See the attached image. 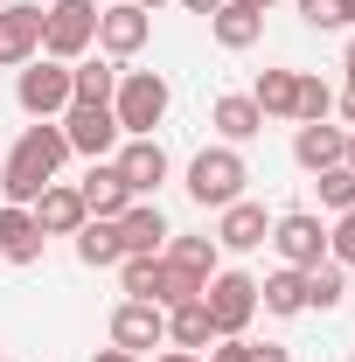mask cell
Masks as SVG:
<instances>
[{
    "mask_svg": "<svg viewBox=\"0 0 355 362\" xmlns=\"http://www.w3.org/2000/svg\"><path fill=\"white\" fill-rule=\"evenodd\" d=\"M63 160H70V139H63V126H56V119L21 126V139H14V146H7V160H0V195L28 209L49 181L63 175Z\"/></svg>",
    "mask_w": 355,
    "mask_h": 362,
    "instance_id": "obj_1",
    "label": "cell"
},
{
    "mask_svg": "<svg viewBox=\"0 0 355 362\" xmlns=\"http://www.w3.org/2000/svg\"><path fill=\"white\" fill-rule=\"evenodd\" d=\"M119 286H126V300H146V307H181V300H202V279L195 272H181L168 251H153V258H119Z\"/></svg>",
    "mask_w": 355,
    "mask_h": 362,
    "instance_id": "obj_2",
    "label": "cell"
},
{
    "mask_svg": "<svg viewBox=\"0 0 355 362\" xmlns=\"http://www.w3.org/2000/svg\"><path fill=\"white\" fill-rule=\"evenodd\" d=\"M175 105V84L161 70H119V90H112V119L126 139H153V126L168 119Z\"/></svg>",
    "mask_w": 355,
    "mask_h": 362,
    "instance_id": "obj_3",
    "label": "cell"
},
{
    "mask_svg": "<svg viewBox=\"0 0 355 362\" xmlns=\"http://www.w3.org/2000/svg\"><path fill=\"white\" fill-rule=\"evenodd\" d=\"M98 49V0H49L42 7V56L84 63Z\"/></svg>",
    "mask_w": 355,
    "mask_h": 362,
    "instance_id": "obj_4",
    "label": "cell"
},
{
    "mask_svg": "<svg viewBox=\"0 0 355 362\" xmlns=\"http://www.w3.org/2000/svg\"><path fill=\"white\" fill-rule=\"evenodd\" d=\"M244 181H251V168H244V153L237 146H202L195 160H188V195L202 202V209H230L237 195H244Z\"/></svg>",
    "mask_w": 355,
    "mask_h": 362,
    "instance_id": "obj_5",
    "label": "cell"
},
{
    "mask_svg": "<svg viewBox=\"0 0 355 362\" xmlns=\"http://www.w3.org/2000/svg\"><path fill=\"white\" fill-rule=\"evenodd\" d=\"M14 105H21L28 119H63V112H70V63H56V56L21 63V77H14Z\"/></svg>",
    "mask_w": 355,
    "mask_h": 362,
    "instance_id": "obj_6",
    "label": "cell"
},
{
    "mask_svg": "<svg viewBox=\"0 0 355 362\" xmlns=\"http://www.w3.org/2000/svg\"><path fill=\"white\" fill-rule=\"evenodd\" d=\"M202 307H209V320H216V334H244V327L258 320V279L223 265L216 279L202 286Z\"/></svg>",
    "mask_w": 355,
    "mask_h": 362,
    "instance_id": "obj_7",
    "label": "cell"
},
{
    "mask_svg": "<svg viewBox=\"0 0 355 362\" xmlns=\"http://www.w3.org/2000/svg\"><path fill=\"white\" fill-rule=\"evenodd\" d=\"M146 42H153V14H146L139 0L98 7V56H112V63H133Z\"/></svg>",
    "mask_w": 355,
    "mask_h": 362,
    "instance_id": "obj_8",
    "label": "cell"
},
{
    "mask_svg": "<svg viewBox=\"0 0 355 362\" xmlns=\"http://www.w3.org/2000/svg\"><path fill=\"white\" fill-rule=\"evenodd\" d=\"M112 168H119V181H126V195H133V202H153V195H161V181L175 175V160H168V146H161V139H119Z\"/></svg>",
    "mask_w": 355,
    "mask_h": 362,
    "instance_id": "obj_9",
    "label": "cell"
},
{
    "mask_svg": "<svg viewBox=\"0 0 355 362\" xmlns=\"http://www.w3.org/2000/svg\"><path fill=\"white\" fill-rule=\"evenodd\" d=\"M265 244H272L293 272H307V265L327 258V223H320L313 209H286V216H272V237H265Z\"/></svg>",
    "mask_w": 355,
    "mask_h": 362,
    "instance_id": "obj_10",
    "label": "cell"
},
{
    "mask_svg": "<svg viewBox=\"0 0 355 362\" xmlns=\"http://www.w3.org/2000/svg\"><path fill=\"white\" fill-rule=\"evenodd\" d=\"M56 126H63V139H70V153H84V160H112L119 139H126L119 119H112V105H70Z\"/></svg>",
    "mask_w": 355,
    "mask_h": 362,
    "instance_id": "obj_11",
    "label": "cell"
},
{
    "mask_svg": "<svg viewBox=\"0 0 355 362\" xmlns=\"http://www.w3.org/2000/svg\"><path fill=\"white\" fill-rule=\"evenodd\" d=\"M112 349H126V356L168 349V314L146 307V300H119V307H112Z\"/></svg>",
    "mask_w": 355,
    "mask_h": 362,
    "instance_id": "obj_12",
    "label": "cell"
},
{
    "mask_svg": "<svg viewBox=\"0 0 355 362\" xmlns=\"http://www.w3.org/2000/svg\"><path fill=\"white\" fill-rule=\"evenodd\" d=\"M28 209H35L42 237H77V230L91 223V209H84V195H77V181H49V188L28 202Z\"/></svg>",
    "mask_w": 355,
    "mask_h": 362,
    "instance_id": "obj_13",
    "label": "cell"
},
{
    "mask_svg": "<svg viewBox=\"0 0 355 362\" xmlns=\"http://www.w3.org/2000/svg\"><path fill=\"white\" fill-rule=\"evenodd\" d=\"M119 223V251L126 258H153V251H168V216H161V202H126V216H112Z\"/></svg>",
    "mask_w": 355,
    "mask_h": 362,
    "instance_id": "obj_14",
    "label": "cell"
},
{
    "mask_svg": "<svg viewBox=\"0 0 355 362\" xmlns=\"http://www.w3.org/2000/svg\"><path fill=\"white\" fill-rule=\"evenodd\" d=\"M42 56V7H0V70Z\"/></svg>",
    "mask_w": 355,
    "mask_h": 362,
    "instance_id": "obj_15",
    "label": "cell"
},
{
    "mask_svg": "<svg viewBox=\"0 0 355 362\" xmlns=\"http://www.w3.org/2000/svg\"><path fill=\"white\" fill-rule=\"evenodd\" d=\"M265 237H272V216H265V202L237 195L230 209H216V244H223V251H258Z\"/></svg>",
    "mask_w": 355,
    "mask_h": 362,
    "instance_id": "obj_16",
    "label": "cell"
},
{
    "mask_svg": "<svg viewBox=\"0 0 355 362\" xmlns=\"http://www.w3.org/2000/svg\"><path fill=\"white\" fill-rule=\"evenodd\" d=\"M42 223H35V209H21V202H0V258L7 265H35L42 258Z\"/></svg>",
    "mask_w": 355,
    "mask_h": 362,
    "instance_id": "obj_17",
    "label": "cell"
},
{
    "mask_svg": "<svg viewBox=\"0 0 355 362\" xmlns=\"http://www.w3.org/2000/svg\"><path fill=\"white\" fill-rule=\"evenodd\" d=\"M209 126H216L223 146H244V139L265 133V112L251 105V90H230V98H216V105H209Z\"/></svg>",
    "mask_w": 355,
    "mask_h": 362,
    "instance_id": "obj_18",
    "label": "cell"
},
{
    "mask_svg": "<svg viewBox=\"0 0 355 362\" xmlns=\"http://www.w3.org/2000/svg\"><path fill=\"white\" fill-rule=\"evenodd\" d=\"M293 160L307 168V175H320V168H334V160H349V126H300L293 133Z\"/></svg>",
    "mask_w": 355,
    "mask_h": 362,
    "instance_id": "obj_19",
    "label": "cell"
},
{
    "mask_svg": "<svg viewBox=\"0 0 355 362\" xmlns=\"http://www.w3.org/2000/svg\"><path fill=\"white\" fill-rule=\"evenodd\" d=\"M209 35L216 49H251L265 35V7H251V0H223L216 14H209Z\"/></svg>",
    "mask_w": 355,
    "mask_h": 362,
    "instance_id": "obj_20",
    "label": "cell"
},
{
    "mask_svg": "<svg viewBox=\"0 0 355 362\" xmlns=\"http://www.w3.org/2000/svg\"><path fill=\"white\" fill-rule=\"evenodd\" d=\"M77 195H84V209H91V216H105V223H112V216H126V202H133L112 160H91V175L77 181Z\"/></svg>",
    "mask_w": 355,
    "mask_h": 362,
    "instance_id": "obj_21",
    "label": "cell"
},
{
    "mask_svg": "<svg viewBox=\"0 0 355 362\" xmlns=\"http://www.w3.org/2000/svg\"><path fill=\"white\" fill-rule=\"evenodd\" d=\"M258 307L279 320H293V314H307V272H293V265H279L258 279Z\"/></svg>",
    "mask_w": 355,
    "mask_h": 362,
    "instance_id": "obj_22",
    "label": "cell"
},
{
    "mask_svg": "<svg viewBox=\"0 0 355 362\" xmlns=\"http://www.w3.org/2000/svg\"><path fill=\"white\" fill-rule=\"evenodd\" d=\"M112 90H119V63L112 56L70 63V105H112Z\"/></svg>",
    "mask_w": 355,
    "mask_h": 362,
    "instance_id": "obj_23",
    "label": "cell"
},
{
    "mask_svg": "<svg viewBox=\"0 0 355 362\" xmlns=\"http://www.w3.org/2000/svg\"><path fill=\"white\" fill-rule=\"evenodd\" d=\"M216 341V320H209V307L202 300H181V307H168V349H209Z\"/></svg>",
    "mask_w": 355,
    "mask_h": 362,
    "instance_id": "obj_24",
    "label": "cell"
},
{
    "mask_svg": "<svg viewBox=\"0 0 355 362\" xmlns=\"http://www.w3.org/2000/svg\"><path fill=\"white\" fill-rule=\"evenodd\" d=\"M251 105H258L265 119H293V105H300V70H258Z\"/></svg>",
    "mask_w": 355,
    "mask_h": 362,
    "instance_id": "obj_25",
    "label": "cell"
},
{
    "mask_svg": "<svg viewBox=\"0 0 355 362\" xmlns=\"http://www.w3.org/2000/svg\"><path fill=\"white\" fill-rule=\"evenodd\" d=\"M342 300H349V265H334V258L307 265V314H334Z\"/></svg>",
    "mask_w": 355,
    "mask_h": 362,
    "instance_id": "obj_26",
    "label": "cell"
},
{
    "mask_svg": "<svg viewBox=\"0 0 355 362\" xmlns=\"http://www.w3.org/2000/svg\"><path fill=\"white\" fill-rule=\"evenodd\" d=\"M168 258H175L181 272H195V279L209 286V279L223 272V244H216V237H181V230H175V237H168Z\"/></svg>",
    "mask_w": 355,
    "mask_h": 362,
    "instance_id": "obj_27",
    "label": "cell"
},
{
    "mask_svg": "<svg viewBox=\"0 0 355 362\" xmlns=\"http://www.w3.org/2000/svg\"><path fill=\"white\" fill-rule=\"evenodd\" d=\"M126 251H119V223H105V216H91L84 230H77V265L91 272H105V265H119Z\"/></svg>",
    "mask_w": 355,
    "mask_h": 362,
    "instance_id": "obj_28",
    "label": "cell"
},
{
    "mask_svg": "<svg viewBox=\"0 0 355 362\" xmlns=\"http://www.w3.org/2000/svg\"><path fill=\"white\" fill-rule=\"evenodd\" d=\"M313 195H320V209H334V216H342V209H355V168H349V160L320 168V175H313Z\"/></svg>",
    "mask_w": 355,
    "mask_h": 362,
    "instance_id": "obj_29",
    "label": "cell"
},
{
    "mask_svg": "<svg viewBox=\"0 0 355 362\" xmlns=\"http://www.w3.org/2000/svg\"><path fill=\"white\" fill-rule=\"evenodd\" d=\"M327 112H334V90L320 84V77H307V70H300V105H293V126H320Z\"/></svg>",
    "mask_w": 355,
    "mask_h": 362,
    "instance_id": "obj_30",
    "label": "cell"
},
{
    "mask_svg": "<svg viewBox=\"0 0 355 362\" xmlns=\"http://www.w3.org/2000/svg\"><path fill=\"white\" fill-rule=\"evenodd\" d=\"M327 258L355 272V209H342V216L327 223Z\"/></svg>",
    "mask_w": 355,
    "mask_h": 362,
    "instance_id": "obj_31",
    "label": "cell"
},
{
    "mask_svg": "<svg viewBox=\"0 0 355 362\" xmlns=\"http://www.w3.org/2000/svg\"><path fill=\"white\" fill-rule=\"evenodd\" d=\"M293 7H300L307 28H349V21H342V0H293Z\"/></svg>",
    "mask_w": 355,
    "mask_h": 362,
    "instance_id": "obj_32",
    "label": "cell"
},
{
    "mask_svg": "<svg viewBox=\"0 0 355 362\" xmlns=\"http://www.w3.org/2000/svg\"><path fill=\"white\" fill-rule=\"evenodd\" d=\"M202 362H251V341H244V334H216Z\"/></svg>",
    "mask_w": 355,
    "mask_h": 362,
    "instance_id": "obj_33",
    "label": "cell"
},
{
    "mask_svg": "<svg viewBox=\"0 0 355 362\" xmlns=\"http://www.w3.org/2000/svg\"><path fill=\"white\" fill-rule=\"evenodd\" d=\"M251 362H293V349H279V341H251Z\"/></svg>",
    "mask_w": 355,
    "mask_h": 362,
    "instance_id": "obj_34",
    "label": "cell"
},
{
    "mask_svg": "<svg viewBox=\"0 0 355 362\" xmlns=\"http://www.w3.org/2000/svg\"><path fill=\"white\" fill-rule=\"evenodd\" d=\"M175 7H188V14H202V21H209V14H216L223 0H175Z\"/></svg>",
    "mask_w": 355,
    "mask_h": 362,
    "instance_id": "obj_35",
    "label": "cell"
},
{
    "mask_svg": "<svg viewBox=\"0 0 355 362\" xmlns=\"http://www.w3.org/2000/svg\"><path fill=\"white\" fill-rule=\"evenodd\" d=\"M153 362H202V356H195V349H161Z\"/></svg>",
    "mask_w": 355,
    "mask_h": 362,
    "instance_id": "obj_36",
    "label": "cell"
},
{
    "mask_svg": "<svg viewBox=\"0 0 355 362\" xmlns=\"http://www.w3.org/2000/svg\"><path fill=\"white\" fill-rule=\"evenodd\" d=\"M91 362H139V356H126V349H98Z\"/></svg>",
    "mask_w": 355,
    "mask_h": 362,
    "instance_id": "obj_37",
    "label": "cell"
},
{
    "mask_svg": "<svg viewBox=\"0 0 355 362\" xmlns=\"http://www.w3.org/2000/svg\"><path fill=\"white\" fill-rule=\"evenodd\" d=\"M342 21H349V28H355V0H342Z\"/></svg>",
    "mask_w": 355,
    "mask_h": 362,
    "instance_id": "obj_38",
    "label": "cell"
},
{
    "mask_svg": "<svg viewBox=\"0 0 355 362\" xmlns=\"http://www.w3.org/2000/svg\"><path fill=\"white\" fill-rule=\"evenodd\" d=\"M139 7H146V14H161V7H168V0H139Z\"/></svg>",
    "mask_w": 355,
    "mask_h": 362,
    "instance_id": "obj_39",
    "label": "cell"
},
{
    "mask_svg": "<svg viewBox=\"0 0 355 362\" xmlns=\"http://www.w3.org/2000/svg\"><path fill=\"white\" fill-rule=\"evenodd\" d=\"M349 168H355V126H349Z\"/></svg>",
    "mask_w": 355,
    "mask_h": 362,
    "instance_id": "obj_40",
    "label": "cell"
},
{
    "mask_svg": "<svg viewBox=\"0 0 355 362\" xmlns=\"http://www.w3.org/2000/svg\"><path fill=\"white\" fill-rule=\"evenodd\" d=\"M251 7H272V0H251Z\"/></svg>",
    "mask_w": 355,
    "mask_h": 362,
    "instance_id": "obj_41",
    "label": "cell"
},
{
    "mask_svg": "<svg viewBox=\"0 0 355 362\" xmlns=\"http://www.w3.org/2000/svg\"><path fill=\"white\" fill-rule=\"evenodd\" d=\"M105 7H119V0H105Z\"/></svg>",
    "mask_w": 355,
    "mask_h": 362,
    "instance_id": "obj_42",
    "label": "cell"
},
{
    "mask_svg": "<svg viewBox=\"0 0 355 362\" xmlns=\"http://www.w3.org/2000/svg\"><path fill=\"white\" fill-rule=\"evenodd\" d=\"M349 362H355V356H349Z\"/></svg>",
    "mask_w": 355,
    "mask_h": 362,
    "instance_id": "obj_43",
    "label": "cell"
}]
</instances>
